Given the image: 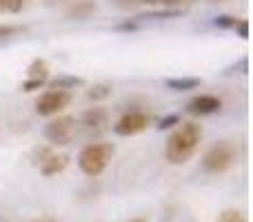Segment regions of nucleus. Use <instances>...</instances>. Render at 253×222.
<instances>
[{
	"label": "nucleus",
	"instance_id": "obj_1",
	"mask_svg": "<svg viewBox=\"0 0 253 222\" xmlns=\"http://www.w3.org/2000/svg\"><path fill=\"white\" fill-rule=\"evenodd\" d=\"M202 133H205L202 125H198V122H180L167 140L165 158L171 165H184L198 151V147L202 142Z\"/></svg>",
	"mask_w": 253,
	"mask_h": 222
},
{
	"label": "nucleus",
	"instance_id": "obj_2",
	"mask_svg": "<svg viewBox=\"0 0 253 222\" xmlns=\"http://www.w3.org/2000/svg\"><path fill=\"white\" fill-rule=\"evenodd\" d=\"M114 151L116 149L111 142H91V144H87V147H83L78 153L80 171H83L84 176H91V178L100 176L102 171L107 169L109 160L114 158Z\"/></svg>",
	"mask_w": 253,
	"mask_h": 222
},
{
	"label": "nucleus",
	"instance_id": "obj_3",
	"mask_svg": "<svg viewBox=\"0 0 253 222\" xmlns=\"http://www.w3.org/2000/svg\"><path fill=\"white\" fill-rule=\"evenodd\" d=\"M238 162V147L231 140H220L213 147L207 149V153L202 156V171L211 176H218L229 171Z\"/></svg>",
	"mask_w": 253,
	"mask_h": 222
},
{
	"label": "nucleus",
	"instance_id": "obj_4",
	"mask_svg": "<svg viewBox=\"0 0 253 222\" xmlns=\"http://www.w3.org/2000/svg\"><path fill=\"white\" fill-rule=\"evenodd\" d=\"M76 127H78V120L74 116H58L44 127V138L51 144H69L76 135Z\"/></svg>",
	"mask_w": 253,
	"mask_h": 222
},
{
	"label": "nucleus",
	"instance_id": "obj_5",
	"mask_svg": "<svg viewBox=\"0 0 253 222\" xmlns=\"http://www.w3.org/2000/svg\"><path fill=\"white\" fill-rule=\"evenodd\" d=\"M71 102V91H62V89H47L40 93L36 100V113L38 116H56L62 109H67Z\"/></svg>",
	"mask_w": 253,
	"mask_h": 222
},
{
	"label": "nucleus",
	"instance_id": "obj_6",
	"mask_svg": "<svg viewBox=\"0 0 253 222\" xmlns=\"http://www.w3.org/2000/svg\"><path fill=\"white\" fill-rule=\"evenodd\" d=\"M149 122H151V120H149V116L144 111H129V113H125V116L114 125V133L116 135H123V138H126V135L142 133V131L149 127Z\"/></svg>",
	"mask_w": 253,
	"mask_h": 222
},
{
	"label": "nucleus",
	"instance_id": "obj_7",
	"mask_svg": "<svg viewBox=\"0 0 253 222\" xmlns=\"http://www.w3.org/2000/svg\"><path fill=\"white\" fill-rule=\"evenodd\" d=\"M47 80H49V62L44 58H36L27 67V80L22 83V91H36V89L44 87Z\"/></svg>",
	"mask_w": 253,
	"mask_h": 222
},
{
	"label": "nucleus",
	"instance_id": "obj_8",
	"mask_svg": "<svg viewBox=\"0 0 253 222\" xmlns=\"http://www.w3.org/2000/svg\"><path fill=\"white\" fill-rule=\"evenodd\" d=\"M220 109H222V100L218 96H211V93H200L187 102V111L193 116H211Z\"/></svg>",
	"mask_w": 253,
	"mask_h": 222
},
{
	"label": "nucleus",
	"instance_id": "obj_9",
	"mask_svg": "<svg viewBox=\"0 0 253 222\" xmlns=\"http://www.w3.org/2000/svg\"><path fill=\"white\" fill-rule=\"evenodd\" d=\"M80 125L87 131H102L109 125V113H107V109H102V107H91V109H87L83 113Z\"/></svg>",
	"mask_w": 253,
	"mask_h": 222
},
{
	"label": "nucleus",
	"instance_id": "obj_10",
	"mask_svg": "<svg viewBox=\"0 0 253 222\" xmlns=\"http://www.w3.org/2000/svg\"><path fill=\"white\" fill-rule=\"evenodd\" d=\"M67 165H69V156L67 153H51L42 165H38V169L42 176H56L60 171H65Z\"/></svg>",
	"mask_w": 253,
	"mask_h": 222
},
{
	"label": "nucleus",
	"instance_id": "obj_11",
	"mask_svg": "<svg viewBox=\"0 0 253 222\" xmlns=\"http://www.w3.org/2000/svg\"><path fill=\"white\" fill-rule=\"evenodd\" d=\"M49 89H62V91H69V89H76V87H83L84 85V78H80V76H58V78L53 80H47Z\"/></svg>",
	"mask_w": 253,
	"mask_h": 222
},
{
	"label": "nucleus",
	"instance_id": "obj_12",
	"mask_svg": "<svg viewBox=\"0 0 253 222\" xmlns=\"http://www.w3.org/2000/svg\"><path fill=\"white\" fill-rule=\"evenodd\" d=\"M93 11H96V4H93L91 0H76V2L67 9V16L78 18V20H84V18H89Z\"/></svg>",
	"mask_w": 253,
	"mask_h": 222
},
{
	"label": "nucleus",
	"instance_id": "obj_13",
	"mask_svg": "<svg viewBox=\"0 0 253 222\" xmlns=\"http://www.w3.org/2000/svg\"><path fill=\"white\" fill-rule=\"evenodd\" d=\"M202 80L200 78H169L167 80V87L173 89V91H191V89L200 87Z\"/></svg>",
	"mask_w": 253,
	"mask_h": 222
},
{
	"label": "nucleus",
	"instance_id": "obj_14",
	"mask_svg": "<svg viewBox=\"0 0 253 222\" xmlns=\"http://www.w3.org/2000/svg\"><path fill=\"white\" fill-rule=\"evenodd\" d=\"M180 11L178 9H162V11H151V13H140V16H135L140 22H147V20H169V18H178Z\"/></svg>",
	"mask_w": 253,
	"mask_h": 222
},
{
	"label": "nucleus",
	"instance_id": "obj_15",
	"mask_svg": "<svg viewBox=\"0 0 253 222\" xmlns=\"http://www.w3.org/2000/svg\"><path fill=\"white\" fill-rule=\"evenodd\" d=\"M109 96H111V85H107V83L93 85V87L87 91L89 100H105V98H109Z\"/></svg>",
	"mask_w": 253,
	"mask_h": 222
},
{
	"label": "nucleus",
	"instance_id": "obj_16",
	"mask_svg": "<svg viewBox=\"0 0 253 222\" xmlns=\"http://www.w3.org/2000/svg\"><path fill=\"white\" fill-rule=\"evenodd\" d=\"M238 20H240V18L233 16V13H220V16L213 18V27H218V29H222V31H229L236 27Z\"/></svg>",
	"mask_w": 253,
	"mask_h": 222
},
{
	"label": "nucleus",
	"instance_id": "obj_17",
	"mask_svg": "<svg viewBox=\"0 0 253 222\" xmlns=\"http://www.w3.org/2000/svg\"><path fill=\"white\" fill-rule=\"evenodd\" d=\"M213 222H249V220L240 209H224L222 214H218V218Z\"/></svg>",
	"mask_w": 253,
	"mask_h": 222
},
{
	"label": "nucleus",
	"instance_id": "obj_18",
	"mask_svg": "<svg viewBox=\"0 0 253 222\" xmlns=\"http://www.w3.org/2000/svg\"><path fill=\"white\" fill-rule=\"evenodd\" d=\"M140 27H142V22H140L138 18H126V20L116 25V31H126V34H131V31H138Z\"/></svg>",
	"mask_w": 253,
	"mask_h": 222
},
{
	"label": "nucleus",
	"instance_id": "obj_19",
	"mask_svg": "<svg viewBox=\"0 0 253 222\" xmlns=\"http://www.w3.org/2000/svg\"><path fill=\"white\" fill-rule=\"evenodd\" d=\"M25 31V27L20 25H0V40H7L11 38V36H18Z\"/></svg>",
	"mask_w": 253,
	"mask_h": 222
},
{
	"label": "nucleus",
	"instance_id": "obj_20",
	"mask_svg": "<svg viewBox=\"0 0 253 222\" xmlns=\"http://www.w3.org/2000/svg\"><path fill=\"white\" fill-rule=\"evenodd\" d=\"M51 147H36L34 149V153H31V156H34V162L36 165H42L44 160H47L49 156H51Z\"/></svg>",
	"mask_w": 253,
	"mask_h": 222
},
{
	"label": "nucleus",
	"instance_id": "obj_21",
	"mask_svg": "<svg viewBox=\"0 0 253 222\" xmlns=\"http://www.w3.org/2000/svg\"><path fill=\"white\" fill-rule=\"evenodd\" d=\"M175 125H180V116H178V113H171V116L162 118L160 125H158V129L165 131V129H171V127H175Z\"/></svg>",
	"mask_w": 253,
	"mask_h": 222
},
{
	"label": "nucleus",
	"instance_id": "obj_22",
	"mask_svg": "<svg viewBox=\"0 0 253 222\" xmlns=\"http://www.w3.org/2000/svg\"><path fill=\"white\" fill-rule=\"evenodd\" d=\"M233 31H236L240 38H249V20H247V18H240V20L236 22V27H233Z\"/></svg>",
	"mask_w": 253,
	"mask_h": 222
},
{
	"label": "nucleus",
	"instance_id": "obj_23",
	"mask_svg": "<svg viewBox=\"0 0 253 222\" xmlns=\"http://www.w3.org/2000/svg\"><path fill=\"white\" fill-rule=\"evenodd\" d=\"M27 0H4V11H11V13H18L22 7H25Z\"/></svg>",
	"mask_w": 253,
	"mask_h": 222
},
{
	"label": "nucleus",
	"instance_id": "obj_24",
	"mask_svg": "<svg viewBox=\"0 0 253 222\" xmlns=\"http://www.w3.org/2000/svg\"><path fill=\"white\" fill-rule=\"evenodd\" d=\"M193 0H158V4H165V7H178V4H189Z\"/></svg>",
	"mask_w": 253,
	"mask_h": 222
},
{
	"label": "nucleus",
	"instance_id": "obj_25",
	"mask_svg": "<svg viewBox=\"0 0 253 222\" xmlns=\"http://www.w3.org/2000/svg\"><path fill=\"white\" fill-rule=\"evenodd\" d=\"M247 65H249V60H247V58H242V60H240V62H238V65L229 67V69H227V74H231V71H233V69H240V71H242V74H245V71H247Z\"/></svg>",
	"mask_w": 253,
	"mask_h": 222
},
{
	"label": "nucleus",
	"instance_id": "obj_26",
	"mask_svg": "<svg viewBox=\"0 0 253 222\" xmlns=\"http://www.w3.org/2000/svg\"><path fill=\"white\" fill-rule=\"evenodd\" d=\"M135 2H147V4H158V0H135Z\"/></svg>",
	"mask_w": 253,
	"mask_h": 222
},
{
	"label": "nucleus",
	"instance_id": "obj_27",
	"mask_svg": "<svg viewBox=\"0 0 253 222\" xmlns=\"http://www.w3.org/2000/svg\"><path fill=\"white\" fill-rule=\"evenodd\" d=\"M36 222H56V220H51V218H42V220H36Z\"/></svg>",
	"mask_w": 253,
	"mask_h": 222
},
{
	"label": "nucleus",
	"instance_id": "obj_28",
	"mask_svg": "<svg viewBox=\"0 0 253 222\" xmlns=\"http://www.w3.org/2000/svg\"><path fill=\"white\" fill-rule=\"evenodd\" d=\"M0 11H4V0H0Z\"/></svg>",
	"mask_w": 253,
	"mask_h": 222
},
{
	"label": "nucleus",
	"instance_id": "obj_29",
	"mask_svg": "<svg viewBox=\"0 0 253 222\" xmlns=\"http://www.w3.org/2000/svg\"><path fill=\"white\" fill-rule=\"evenodd\" d=\"M131 222H144L142 218H135V220H131Z\"/></svg>",
	"mask_w": 253,
	"mask_h": 222
},
{
	"label": "nucleus",
	"instance_id": "obj_30",
	"mask_svg": "<svg viewBox=\"0 0 253 222\" xmlns=\"http://www.w3.org/2000/svg\"><path fill=\"white\" fill-rule=\"evenodd\" d=\"M218 2H224V0H218Z\"/></svg>",
	"mask_w": 253,
	"mask_h": 222
}]
</instances>
